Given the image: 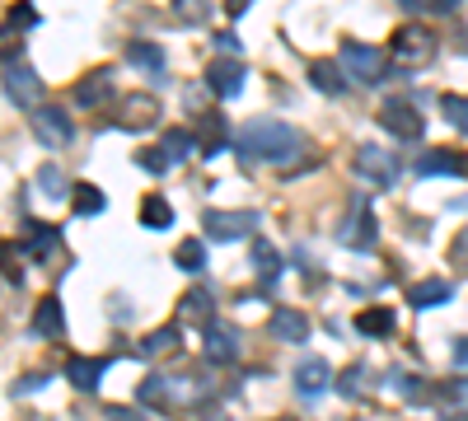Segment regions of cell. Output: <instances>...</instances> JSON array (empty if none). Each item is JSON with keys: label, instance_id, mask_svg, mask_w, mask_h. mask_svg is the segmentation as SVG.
<instances>
[{"label": "cell", "instance_id": "6da1fadb", "mask_svg": "<svg viewBox=\"0 0 468 421\" xmlns=\"http://www.w3.org/2000/svg\"><path fill=\"white\" fill-rule=\"evenodd\" d=\"M234 150H239V160H253V164H291L304 150V136L282 118H253L239 127Z\"/></svg>", "mask_w": 468, "mask_h": 421}, {"label": "cell", "instance_id": "7a4b0ae2", "mask_svg": "<svg viewBox=\"0 0 468 421\" xmlns=\"http://www.w3.org/2000/svg\"><path fill=\"white\" fill-rule=\"evenodd\" d=\"M388 57H394V66H403V70L431 66V57H436V33L421 28V24H399L394 37H388Z\"/></svg>", "mask_w": 468, "mask_h": 421}, {"label": "cell", "instance_id": "3957f363", "mask_svg": "<svg viewBox=\"0 0 468 421\" xmlns=\"http://www.w3.org/2000/svg\"><path fill=\"white\" fill-rule=\"evenodd\" d=\"M351 169H356V178L370 183V187H394V183L403 178V164H399L394 150L370 145V141L356 145V155H351Z\"/></svg>", "mask_w": 468, "mask_h": 421}, {"label": "cell", "instance_id": "277c9868", "mask_svg": "<svg viewBox=\"0 0 468 421\" xmlns=\"http://www.w3.org/2000/svg\"><path fill=\"white\" fill-rule=\"evenodd\" d=\"M192 150H202L197 141H192V132H183V127H169V132H165V141L154 145V150H141V155H136V164H141V169H150V174H169L174 164H183V160L192 155Z\"/></svg>", "mask_w": 468, "mask_h": 421}, {"label": "cell", "instance_id": "5b68a950", "mask_svg": "<svg viewBox=\"0 0 468 421\" xmlns=\"http://www.w3.org/2000/svg\"><path fill=\"white\" fill-rule=\"evenodd\" d=\"M258 229V211H207L202 216V235L211 244H239Z\"/></svg>", "mask_w": 468, "mask_h": 421}, {"label": "cell", "instance_id": "8992f818", "mask_svg": "<svg viewBox=\"0 0 468 421\" xmlns=\"http://www.w3.org/2000/svg\"><path fill=\"white\" fill-rule=\"evenodd\" d=\"M337 61L346 75H356L361 85H379L384 80V52L370 47V43H356V37H346V43L337 47Z\"/></svg>", "mask_w": 468, "mask_h": 421}, {"label": "cell", "instance_id": "52a82bcc", "mask_svg": "<svg viewBox=\"0 0 468 421\" xmlns=\"http://www.w3.org/2000/svg\"><path fill=\"white\" fill-rule=\"evenodd\" d=\"M33 141L37 145H48V150H66L75 141V122H70V112L57 108V103H43L33 112Z\"/></svg>", "mask_w": 468, "mask_h": 421}, {"label": "cell", "instance_id": "ba28073f", "mask_svg": "<svg viewBox=\"0 0 468 421\" xmlns=\"http://www.w3.org/2000/svg\"><path fill=\"white\" fill-rule=\"evenodd\" d=\"M379 127L394 141H421L426 118H421V108H412L408 99H388V103H379Z\"/></svg>", "mask_w": 468, "mask_h": 421}, {"label": "cell", "instance_id": "9c48e42d", "mask_svg": "<svg viewBox=\"0 0 468 421\" xmlns=\"http://www.w3.org/2000/svg\"><path fill=\"white\" fill-rule=\"evenodd\" d=\"M5 99H10V108H24L33 118V112L43 108V80H37L24 61H10L5 66Z\"/></svg>", "mask_w": 468, "mask_h": 421}, {"label": "cell", "instance_id": "30bf717a", "mask_svg": "<svg viewBox=\"0 0 468 421\" xmlns=\"http://www.w3.org/2000/svg\"><path fill=\"white\" fill-rule=\"evenodd\" d=\"M112 94H117V70H112V66H99V70H90V75H85V80H75L70 103L94 112V108H103Z\"/></svg>", "mask_w": 468, "mask_h": 421}, {"label": "cell", "instance_id": "8fae6325", "mask_svg": "<svg viewBox=\"0 0 468 421\" xmlns=\"http://www.w3.org/2000/svg\"><path fill=\"white\" fill-rule=\"evenodd\" d=\"M154 122H160V99L154 94H127L117 103V127L122 132H150Z\"/></svg>", "mask_w": 468, "mask_h": 421}, {"label": "cell", "instance_id": "7c38bea8", "mask_svg": "<svg viewBox=\"0 0 468 421\" xmlns=\"http://www.w3.org/2000/svg\"><path fill=\"white\" fill-rule=\"evenodd\" d=\"M421 178H436V174H445V178H463L468 174V155L463 150H454V145H431L426 155H417V164H412Z\"/></svg>", "mask_w": 468, "mask_h": 421}, {"label": "cell", "instance_id": "4fadbf2b", "mask_svg": "<svg viewBox=\"0 0 468 421\" xmlns=\"http://www.w3.org/2000/svg\"><path fill=\"white\" fill-rule=\"evenodd\" d=\"M337 239H342L346 248H361V253H370V248H375L379 225H375V216H370V206H366V202H356V211H351V216L342 220Z\"/></svg>", "mask_w": 468, "mask_h": 421}, {"label": "cell", "instance_id": "5bb4252c", "mask_svg": "<svg viewBox=\"0 0 468 421\" xmlns=\"http://www.w3.org/2000/svg\"><path fill=\"white\" fill-rule=\"evenodd\" d=\"M244 80H249L244 61L220 57V61H211V66H207V85H211V94H216V99H234V94H244Z\"/></svg>", "mask_w": 468, "mask_h": 421}, {"label": "cell", "instance_id": "9a60e30c", "mask_svg": "<svg viewBox=\"0 0 468 421\" xmlns=\"http://www.w3.org/2000/svg\"><path fill=\"white\" fill-rule=\"evenodd\" d=\"M178 323L211 328V323H216V295H211L207 286H192V290L178 300Z\"/></svg>", "mask_w": 468, "mask_h": 421}, {"label": "cell", "instance_id": "2e32d148", "mask_svg": "<svg viewBox=\"0 0 468 421\" xmlns=\"http://www.w3.org/2000/svg\"><path fill=\"white\" fill-rule=\"evenodd\" d=\"M33 337H48V342H57V337H66V310H61V300L57 295H43L37 300V310H33Z\"/></svg>", "mask_w": 468, "mask_h": 421}, {"label": "cell", "instance_id": "e0dca14e", "mask_svg": "<svg viewBox=\"0 0 468 421\" xmlns=\"http://www.w3.org/2000/svg\"><path fill=\"white\" fill-rule=\"evenodd\" d=\"M202 352H207V361L229 365L234 356H239V337H234L229 323H211V328H202Z\"/></svg>", "mask_w": 468, "mask_h": 421}, {"label": "cell", "instance_id": "ac0fdd59", "mask_svg": "<svg viewBox=\"0 0 468 421\" xmlns=\"http://www.w3.org/2000/svg\"><path fill=\"white\" fill-rule=\"evenodd\" d=\"M24 253L33 258V262H52L57 258V248H61V235H57V225H43V220H28L24 225Z\"/></svg>", "mask_w": 468, "mask_h": 421}, {"label": "cell", "instance_id": "d6986e66", "mask_svg": "<svg viewBox=\"0 0 468 421\" xmlns=\"http://www.w3.org/2000/svg\"><path fill=\"white\" fill-rule=\"evenodd\" d=\"M309 85H314L319 94H328V99H342L346 94V85H351V75L342 70V61H309Z\"/></svg>", "mask_w": 468, "mask_h": 421}, {"label": "cell", "instance_id": "ffe728a7", "mask_svg": "<svg viewBox=\"0 0 468 421\" xmlns=\"http://www.w3.org/2000/svg\"><path fill=\"white\" fill-rule=\"evenodd\" d=\"M328 384H333V370H328L324 356H304V361L295 365V389H300L304 398H319Z\"/></svg>", "mask_w": 468, "mask_h": 421}, {"label": "cell", "instance_id": "44dd1931", "mask_svg": "<svg viewBox=\"0 0 468 421\" xmlns=\"http://www.w3.org/2000/svg\"><path fill=\"white\" fill-rule=\"evenodd\" d=\"M356 332L361 337H394L399 332V314L388 304H370V310L356 314Z\"/></svg>", "mask_w": 468, "mask_h": 421}, {"label": "cell", "instance_id": "7402d4cb", "mask_svg": "<svg viewBox=\"0 0 468 421\" xmlns=\"http://www.w3.org/2000/svg\"><path fill=\"white\" fill-rule=\"evenodd\" d=\"M127 61H132L136 70H150L154 80H165V66H169L165 47H160V43H145V37H136V43H127Z\"/></svg>", "mask_w": 468, "mask_h": 421}, {"label": "cell", "instance_id": "603a6c76", "mask_svg": "<svg viewBox=\"0 0 468 421\" xmlns=\"http://www.w3.org/2000/svg\"><path fill=\"white\" fill-rule=\"evenodd\" d=\"M450 295H454V286L445 277H426L408 290V304L412 310H436V304H450Z\"/></svg>", "mask_w": 468, "mask_h": 421}, {"label": "cell", "instance_id": "cb8c5ba5", "mask_svg": "<svg viewBox=\"0 0 468 421\" xmlns=\"http://www.w3.org/2000/svg\"><path fill=\"white\" fill-rule=\"evenodd\" d=\"M103 370H108V361H90V356H70V361H66V379H70L80 394H94V389H99Z\"/></svg>", "mask_w": 468, "mask_h": 421}, {"label": "cell", "instance_id": "d4e9b609", "mask_svg": "<svg viewBox=\"0 0 468 421\" xmlns=\"http://www.w3.org/2000/svg\"><path fill=\"white\" fill-rule=\"evenodd\" d=\"M271 332H277L282 342H304L309 337V319L300 310H286V304H277L271 310Z\"/></svg>", "mask_w": 468, "mask_h": 421}, {"label": "cell", "instance_id": "484cf974", "mask_svg": "<svg viewBox=\"0 0 468 421\" xmlns=\"http://www.w3.org/2000/svg\"><path fill=\"white\" fill-rule=\"evenodd\" d=\"M33 183H37V193H43V197H52V202H61V197H75V183L57 169V164H43V169H37L33 174Z\"/></svg>", "mask_w": 468, "mask_h": 421}, {"label": "cell", "instance_id": "4316f807", "mask_svg": "<svg viewBox=\"0 0 468 421\" xmlns=\"http://www.w3.org/2000/svg\"><path fill=\"white\" fill-rule=\"evenodd\" d=\"M141 225H145V229H169V225H174V206H169V197L145 193V202H141Z\"/></svg>", "mask_w": 468, "mask_h": 421}, {"label": "cell", "instance_id": "83f0119b", "mask_svg": "<svg viewBox=\"0 0 468 421\" xmlns=\"http://www.w3.org/2000/svg\"><path fill=\"white\" fill-rule=\"evenodd\" d=\"M253 272L262 277V286H271L277 272H282V258H277V248H271L267 239H253Z\"/></svg>", "mask_w": 468, "mask_h": 421}, {"label": "cell", "instance_id": "f1b7e54d", "mask_svg": "<svg viewBox=\"0 0 468 421\" xmlns=\"http://www.w3.org/2000/svg\"><path fill=\"white\" fill-rule=\"evenodd\" d=\"M225 145H229V136H225V118L211 108V112H207V122H202V155L211 160V155H220Z\"/></svg>", "mask_w": 468, "mask_h": 421}, {"label": "cell", "instance_id": "f546056e", "mask_svg": "<svg viewBox=\"0 0 468 421\" xmlns=\"http://www.w3.org/2000/svg\"><path fill=\"white\" fill-rule=\"evenodd\" d=\"M103 206H108V197L99 193L94 183H75V216H85V220H90V216H99Z\"/></svg>", "mask_w": 468, "mask_h": 421}, {"label": "cell", "instance_id": "4dcf8cb0", "mask_svg": "<svg viewBox=\"0 0 468 421\" xmlns=\"http://www.w3.org/2000/svg\"><path fill=\"white\" fill-rule=\"evenodd\" d=\"M169 10H174V19H178V24H187V28L207 24V15H211L207 0H169Z\"/></svg>", "mask_w": 468, "mask_h": 421}, {"label": "cell", "instance_id": "1f68e13d", "mask_svg": "<svg viewBox=\"0 0 468 421\" xmlns=\"http://www.w3.org/2000/svg\"><path fill=\"white\" fill-rule=\"evenodd\" d=\"M174 262L183 267V272H202V267H207V244L202 239H183L178 253H174Z\"/></svg>", "mask_w": 468, "mask_h": 421}, {"label": "cell", "instance_id": "d6a6232c", "mask_svg": "<svg viewBox=\"0 0 468 421\" xmlns=\"http://www.w3.org/2000/svg\"><path fill=\"white\" fill-rule=\"evenodd\" d=\"M441 112H445V122H450L454 132L468 136V99H463V94H441Z\"/></svg>", "mask_w": 468, "mask_h": 421}, {"label": "cell", "instance_id": "836d02e7", "mask_svg": "<svg viewBox=\"0 0 468 421\" xmlns=\"http://www.w3.org/2000/svg\"><path fill=\"white\" fill-rule=\"evenodd\" d=\"M165 352H178V328H160L141 342V356H165Z\"/></svg>", "mask_w": 468, "mask_h": 421}, {"label": "cell", "instance_id": "e575fe53", "mask_svg": "<svg viewBox=\"0 0 468 421\" xmlns=\"http://www.w3.org/2000/svg\"><path fill=\"white\" fill-rule=\"evenodd\" d=\"M366 384H370V374H366V365H351L342 379H337V389H342V398H356V394H366Z\"/></svg>", "mask_w": 468, "mask_h": 421}, {"label": "cell", "instance_id": "d590c367", "mask_svg": "<svg viewBox=\"0 0 468 421\" xmlns=\"http://www.w3.org/2000/svg\"><path fill=\"white\" fill-rule=\"evenodd\" d=\"M399 5H403V10H412V15H417V10H431V15H454V10H459V0H399Z\"/></svg>", "mask_w": 468, "mask_h": 421}, {"label": "cell", "instance_id": "8d00e7d4", "mask_svg": "<svg viewBox=\"0 0 468 421\" xmlns=\"http://www.w3.org/2000/svg\"><path fill=\"white\" fill-rule=\"evenodd\" d=\"M450 262H454V272L468 277V229H459L454 244H450Z\"/></svg>", "mask_w": 468, "mask_h": 421}, {"label": "cell", "instance_id": "74e56055", "mask_svg": "<svg viewBox=\"0 0 468 421\" xmlns=\"http://www.w3.org/2000/svg\"><path fill=\"white\" fill-rule=\"evenodd\" d=\"M5 24H10V28H19V24H24V28H33V24H37V10L19 0V5H10V10H5Z\"/></svg>", "mask_w": 468, "mask_h": 421}, {"label": "cell", "instance_id": "f35d334b", "mask_svg": "<svg viewBox=\"0 0 468 421\" xmlns=\"http://www.w3.org/2000/svg\"><path fill=\"white\" fill-rule=\"evenodd\" d=\"M48 379H52V374H28V379H19V384H15V398H19V394H37V389L48 384Z\"/></svg>", "mask_w": 468, "mask_h": 421}, {"label": "cell", "instance_id": "ab89813d", "mask_svg": "<svg viewBox=\"0 0 468 421\" xmlns=\"http://www.w3.org/2000/svg\"><path fill=\"white\" fill-rule=\"evenodd\" d=\"M108 412V421H145L141 412H127V407H103Z\"/></svg>", "mask_w": 468, "mask_h": 421}, {"label": "cell", "instance_id": "60d3db41", "mask_svg": "<svg viewBox=\"0 0 468 421\" xmlns=\"http://www.w3.org/2000/svg\"><path fill=\"white\" fill-rule=\"evenodd\" d=\"M216 47L220 52H239V37H234V33H216Z\"/></svg>", "mask_w": 468, "mask_h": 421}, {"label": "cell", "instance_id": "b9f144b4", "mask_svg": "<svg viewBox=\"0 0 468 421\" xmlns=\"http://www.w3.org/2000/svg\"><path fill=\"white\" fill-rule=\"evenodd\" d=\"M249 5H253V0H225V10H229V15H234V19H239V15H244V10H249Z\"/></svg>", "mask_w": 468, "mask_h": 421}]
</instances>
